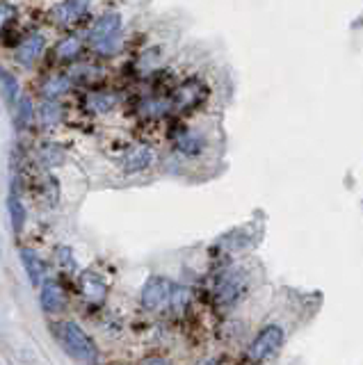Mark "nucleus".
<instances>
[{"label":"nucleus","mask_w":363,"mask_h":365,"mask_svg":"<svg viewBox=\"0 0 363 365\" xmlns=\"http://www.w3.org/2000/svg\"><path fill=\"white\" fill-rule=\"evenodd\" d=\"M53 331H55L57 343L62 345V350L67 352L71 359H76L85 365H94L98 361L96 343L89 338V334H85V329L76 325V322H71V320L57 322Z\"/></svg>","instance_id":"nucleus-1"},{"label":"nucleus","mask_w":363,"mask_h":365,"mask_svg":"<svg viewBox=\"0 0 363 365\" xmlns=\"http://www.w3.org/2000/svg\"><path fill=\"white\" fill-rule=\"evenodd\" d=\"M119 30H121V16L119 14H105L101 16L92 32H89V39H92V46L96 48L101 55H112L119 51Z\"/></svg>","instance_id":"nucleus-2"},{"label":"nucleus","mask_w":363,"mask_h":365,"mask_svg":"<svg viewBox=\"0 0 363 365\" xmlns=\"http://www.w3.org/2000/svg\"><path fill=\"white\" fill-rule=\"evenodd\" d=\"M284 340H286V334L279 325L263 327L258 331V336L254 338V343L249 345V352H247L249 354V361L252 363H265L268 359H272V356L281 350Z\"/></svg>","instance_id":"nucleus-3"},{"label":"nucleus","mask_w":363,"mask_h":365,"mask_svg":"<svg viewBox=\"0 0 363 365\" xmlns=\"http://www.w3.org/2000/svg\"><path fill=\"white\" fill-rule=\"evenodd\" d=\"M174 284L167 277H151L142 286V295H139V302H142L144 311H158L164 304H169V295Z\"/></svg>","instance_id":"nucleus-4"},{"label":"nucleus","mask_w":363,"mask_h":365,"mask_svg":"<svg viewBox=\"0 0 363 365\" xmlns=\"http://www.w3.org/2000/svg\"><path fill=\"white\" fill-rule=\"evenodd\" d=\"M39 306L41 311L48 315L60 313L64 306H67V297H64V290L60 288L55 279H46L41 284V293H39Z\"/></svg>","instance_id":"nucleus-5"},{"label":"nucleus","mask_w":363,"mask_h":365,"mask_svg":"<svg viewBox=\"0 0 363 365\" xmlns=\"http://www.w3.org/2000/svg\"><path fill=\"white\" fill-rule=\"evenodd\" d=\"M80 293L87 302L101 304L108 297V284L94 272H82L80 274Z\"/></svg>","instance_id":"nucleus-6"},{"label":"nucleus","mask_w":363,"mask_h":365,"mask_svg":"<svg viewBox=\"0 0 363 365\" xmlns=\"http://www.w3.org/2000/svg\"><path fill=\"white\" fill-rule=\"evenodd\" d=\"M89 5H92V0H62L60 5L53 7L51 16L57 23H71L82 19V16L87 14Z\"/></svg>","instance_id":"nucleus-7"},{"label":"nucleus","mask_w":363,"mask_h":365,"mask_svg":"<svg viewBox=\"0 0 363 365\" xmlns=\"http://www.w3.org/2000/svg\"><path fill=\"white\" fill-rule=\"evenodd\" d=\"M19 256H21L23 270H26V274H28V279H30L32 288H39V286L46 281V267H44V263H41L39 254L35 251V249L23 247L21 251H19Z\"/></svg>","instance_id":"nucleus-8"},{"label":"nucleus","mask_w":363,"mask_h":365,"mask_svg":"<svg viewBox=\"0 0 363 365\" xmlns=\"http://www.w3.org/2000/svg\"><path fill=\"white\" fill-rule=\"evenodd\" d=\"M44 48H46V39L41 37L39 32H35V35L23 39L21 46L16 48V60L23 66H32L39 60V55L44 53Z\"/></svg>","instance_id":"nucleus-9"},{"label":"nucleus","mask_w":363,"mask_h":365,"mask_svg":"<svg viewBox=\"0 0 363 365\" xmlns=\"http://www.w3.org/2000/svg\"><path fill=\"white\" fill-rule=\"evenodd\" d=\"M240 293H242L240 277H238V274H229L217 286V304L222 309H231V306L240 300Z\"/></svg>","instance_id":"nucleus-10"},{"label":"nucleus","mask_w":363,"mask_h":365,"mask_svg":"<svg viewBox=\"0 0 363 365\" xmlns=\"http://www.w3.org/2000/svg\"><path fill=\"white\" fill-rule=\"evenodd\" d=\"M174 146H176V151L183 155H199L203 153L206 139L201 132H196V130H178L174 137Z\"/></svg>","instance_id":"nucleus-11"},{"label":"nucleus","mask_w":363,"mask_h":365,"mask_svg":"<svg viewBox=\"0 0 363 365\" xmlns=\"http://www.w3.org/2000/svg\"><path fill=\"white\" fill-rule=\"evenodd\" d=\"M153 162V151L148 146H135L130 148L123 157V171L126 173H137V171H144L151 167Z\"/></svg>","instance_id":"nucleus-12"},{"label":"nucleus","mask_w":363,"mask_h":365,"mask_svg":"<svg viewBox=\"0 0 363 365\" xmlns=\"http://www.w3.org/2000/svg\"><path fill=\"white\" fill-rule=\"evenodd\" d=\"M203 96V87L199 80H190L185 82L183 87L176 89L174 94V107H178V110H187V107H192L201 101Z\"/></svg>","instance_id":"nucleus-13"},{"label":"nucleus","mask_w":363,"mask_h":365,"mask_svg":"<svg viewBox=\"0 0 363 365\" xmlns=\"http://www.w3.org/2000/svg\"><path fill=\"white\" fill-rule=\"evenodd\" d=\"M19 80H16L14 73L0 66V94H3V101L7 105H16V96H19Z\"/></svg>","instance_id":"nucleus-14"},{"label":"nucleus","mask_w":363,"mask_h":365,"mask_svg":"<svg viewBox=\"0 0 363 365\" xmlns=\"http://www.w3.org/2000/svg\"><path fill=\"white\" fill-rule=\"evenodd\" d=\"M7 210H10V222H12L14 233H21L23 226H26L28 212H26V205L21 203V199L14 192L10 194V199H7Z\"/></svg>","instance_id":"nucleus-15"},{"label":"nucleus","mask_w":363,"mask_h":365,"mask_svg":"<svg viewBox=\"0 0 363 365\" xmlns=\"http://www.w3.org/2000/svg\"><path fill=\"white\" fill-rule=\"evenodd\" d=\"M87 110H92L96 114H105L110 112L114 105H117V96L114 94H105V91H96V94L87 96Z\"/></svg>","instance_id":"nucleus-16"},{"label":"nucleus","mask_w":363,"mask_h":365,"mask_svg":"<svg viewBox=\"0 0 363 365\" xmlns=\"http://www.w3.org/2000/svg\"><path fill=\"white\" fill-rule=\"evenodd\" d=\"M35 117V107H32V101L28 96H21L16 101V110H14V128L16 130H23L28 128V123Z\"/></svg>","instance_id":"nucleus-17"},{"label":"nucleus","mask_w":363,"mask_h":365,"mask_svg":"<svg viewBox=\"0 0 363 365\" xmlns=\"http://www.w3.org/2000/svg\"><path fill=\"white\" fill-rule=\"evenodd\" d=\"M69 87H71V78L69 76H51L44 82L41 91H44L46 101H53V98L62 96L64 91H69Z\"/></svg>","instance_id":"nucleus-18"},{"label":"nucleus","mask_w":363,"mask_h":365,"mask_svg":"<svg viewBox=\"0 0 363 365\" xmlns=\"http://www.w3.org/2000/svg\"><path fill=\"white\" fill-rule=\"evenodd\" d=\"M62 119V107L57 105L55 101H44L39 107V121H41V126H46V128H51L55 126V123H60Z\"/></svg>","instance_id":"nucleus-19"},{"label":"nucleus","mask_w":363,"mask_h":365,"mask_svg":"<svg viewBox=\"0 0 363 365\" xmlns=\"http://www.w3.org/2000/svg\"><path fill=\"white\" fill-rule=\"evenodd\" d=\"M190 304V290L185 286H174L169 295V309L174 315H183Z\"/></svg>","instance_id":"nucleus-20"},{"label":"nucleus","mask_w":363,"mask_h":365,"mask_svg":"<svg viewBox=\"0 0 363 365\" xmlns=\"http://www.w3.org/2000/svg\"><path fill=\"white\" fill-rule=\"evenodd\" d=\"M139 112L144 114V117H164V114L169 112V103L164 101V98H146V101L139 105Z\"/></svg>","instance_id":"nucleus-21"},{"label":"nucleus","mask_w":363,"mask_h":365,"mask_svg":"<svg viewBox=\"0 0 363 365\" xmlns=\"http://www.w3.org/2000/svg\"><path fill=\"white\" fill-rule=\"evenodd\" d=\"M78 51H80L78 37H67L57 44V57H60V60H71V57L78 55Z\"/></svg>","instance_id":"nucleus-22"},{"label":"nucleus","mask_w":363,"mask_h":365,"mask_svg":"<svg viewBox=\"0 0 363 365\" xmlns=\"http://www.w3.org/2000/svg\"><path fill=\"white\" fill-rule=\"evenodd\" d=\"M41 160H44L46 167H55V164H60L64 160V153L60 151V146L48 144L44 146V151H41Z\"/></svg>","instance_id":"nucleus-23"},{"label":"nucleus","mask_w":363,"mask_h":365,"mask_svg":"<svg viewBox=\"0 0 363 365\" xmlns=\"http://www.w3.org/2000/svg\"><path fill=\"white\" fill-rule=\"evenodd\" d=\"M55 256H57V263H60L64 270H76V258H73V251L69 247H57Z\"/></svg>","instance_id":"nucleus-24"},{"label":"nucleus","mask_w":363,"mask_h":365,"mask_svg":"<svg viewBox=\"0 0 363 365\" xmlns=\"http://www.w3.org/2000/svg\"><path fill=\"white\" fill-rule=\"evenodd\" d=\"M16 16V10L12 5H7V3H0V28L5 26V23H10L12 19Z\"/></svg>","instance_id":"nucleus-25"},{"label":"nucleus","mask_w":363,"mask_h":365,"mask_svg":"<svg viewBox=\"0 0 363 365\" xmlns=\"http://www.w3.org/2000/svg\"><path fill=\"white\" fill-rule=\"evenodd\" d=\"M142 365H171V363L167 359H162V356H146Z\"/></svg>","instance_id":"nucleus-26"},{"label":"nucleus","mask_w":363,"mask_h":365,"mask_svg":"<svg viewBox=\"0 0 363 365\" xmlns=\"http://www.w3.org/2000/svg\"><path fill=\"white\" fill-rule=\"evenodd\" d=\"M199 365H217V361H203V363H199Z\"/></svg>","instance_id":"nucleus-27"}]
</instances>
